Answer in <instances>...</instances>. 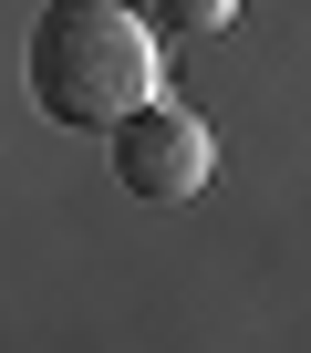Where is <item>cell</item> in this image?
<instances>
[{
	"label": "cell",
	"mask_w": 311,
	"mask_h": 353,
	"mask_svg": "<svg viewBox=\"0 0 311 353\" xmlns=\"http://www.w3.org/2000/svg\"><path fill=\"white\" fill-rule=\"evenodd\" d=\"M32 94L52 125L104 135L156 94V32L135 21V0H52L32 21Z\"/></svg>",
	"instance_id": "1"
},
{
	"label": "cell",
	"mask_w": 311,
	"mask_h": 353,
	"mask_svg": "<svg viewBox=\"0 0 311 353\" xmlns=\"http://www.w3.org/2000/svg\"><path fill=\"white\" fill-rule=\"evenodd\" d=\"M208 166H218V135H208V114H187V104H135V114H114V176H125V198H145V208H187L197 188H208Z\"/></svg>",
	"instance_id": "2"
},
{
	"label": "cell",
	"mask_w": 311,
	"mask_h": 353,
	"mask_svg": "<svg viewBox=\"0 0 311 353\" xmlns=\"http://www.w3.org/2000/svg\"><path fill=\"white\" fill-rule=\"evenodd\" d=\"M156 21H167V42H208L239 21V0H156Z\"/></svg>",
	"instance_id": "3"
}]
</instances>
